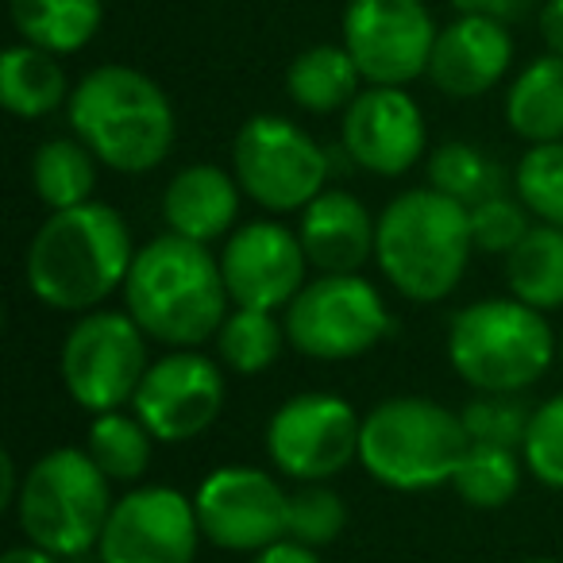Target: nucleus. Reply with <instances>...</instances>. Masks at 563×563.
I'll return each instance as SVG.
<instances>
[{
	"instance_id": "12",
	"label": "nucleus",
	"mask_w": 563,
	"mask_h": 563,
	"mask_svg": "<svg viewBox=\"0 0 563 563\" xmlns=\"http://www.w3.org/2000/svg\"><path fill=\"white\" fill-rule=\"evenodd\" d=\"M440 27L424 0H347L344 47L371 86H409L429 74Z\"/></svg>"
},
{
	"instance_id": "6",
	"label": "nucleus",
	"mask_w": 563,
	"mask_h": 563,
	"mask_svg": "<svg viewBox=\"0 0 563 563\" xmlns=\"http://www.w3.org/2000/svg\"><path fill=\"white\" fill-rule=\"evenodd\" d=\"M555 336L544 313L517 298L475 301L448 329L452 371L483 394H521L552 367Z\"/></svg>"
},
{
	"instance_id": "39",
	"label": "nucleus",
	"mask_w": 563,
	"mask_h": 563,
	"mask_svg": "<svg viewBox=\"0 0 563 563\" xmlns=\"http://www.w3.org/2000/svg\"><path fill=\"white\" fill-rule=\"evenodd\" d=\"M16 498H20L16 460H12V452H4V455H0V506H12V509H16Z\"/></svg>"
},
{
	"instance_id": "30",
	"label": "nucleus",
	"mask_w": 563,
	"mask_h": 563,
	"mask_svg": "<svg viewBox=\"0 0 563 563\" xmlns=\"http://www.w3.org/2000/svg\"><path fill=\"white\" fill-rule=\"evenodd\" d=\"M455 494L475 509H501L521 490V460L514 448L471 444L452 478Z\"/></svg>"
},
{
	"instance_id": "28",
	"label": "nucleus",
	"mask_w": 563,
	"mask_h": 563,
	"mask_svg": "<svg viewBox=\"0 0 563 563\" xmlns=\"http://www.w3.org/2000/svg\"><path fill=\"white\" fill-rule=\"evenodd\" d=\"M429 186L455 197L460 205H478L494 194H506V170L475 143H440L429 155Z\"/></svg>"
},
{
	"instance_id": "29",
	"label": "nucleus",
	"mask_w": 563,
	"mask_h": 563,
	"mask_svg": "<svg viewBox=\"0 0 563 563\" xmlns=\"http://www.w3.org/2000/svg\"><path fill=\"white\" fill-rule=\"evenodd\" d=\"M286 344V324L266 309H240L224 317L217 332V352L235 375H263Z\"/></svg>"
},
{
	"instance_id": "37",
	"label": "nucleus",
	"mask_w": 563,
	"mask_h": 563,
	"mask_svg": "<svg viewBox=\"0 0 563 563\" xmlns=\"http://www.w3.org/2000/svg\"><path fill=\"white\" fill-rule=\"evenodd\" d=\"M251 563H321V560H317V548H309V544H298V540H274L271 548L255 552Z\"/></svg>"
},
{
	"instance_id": "33",
	"label": "nucleus",
	"mask_w": 563,
	"mask_h": 563,
	"mask_svg": "<svg viewBox=\"0 0 563 563\" xmlns=\"http://www.w3.org/2000/svg\"><path fill=\"white\" fill-rule=\"evenodd\" d=\"M344 498L336 490H329V486L306 483L298 494H290V506H286V537L290 540L309 548H324L344 532Z\"/></svg>"
},
{
	"instance_id": "40",
	"label": "nucleus",
	"mask_w": 563,
	"mask_h": 563,
	"mask_svg": "<svg viewBox=\"0 0 563 563\" xmlns=\"http://www.w3.org/2000/svg\"><path fill=\"white\" fill-rule=\"evenodd\" d=\"M0 563H58V555L43 552L40 544H20V548H9V552L0 555Z\"/></svg>"
},
{
	"instance_id": "15",
	"label": "nucleus",
	"mask_w": 563,
	"mask_h": 563,
	"mask_svg": "<svg viewBox=\"0 0 563 563\" xmlns=\"http://www.w3.org/2000/svg\"><path fill=\"white\" fill-rule=\"evenodd\" d=\"M132 406L158 444H181L217 424L224 409V375L217 360L178 347L151 363Z\"/></svg>"
},
{
	"instance_id": "19",
	"label": "nucleus",
	"mask_w": 563,
	"mask_h": 563,
	"mask_svg": "<svg viewBox=\"0 0 563 563\" xmlns=\"http://www.w3.org/2000/svg\"><path fill=\"white\" fill-rule=\"evenodd\" d=\"M301 247L309 266L321 274H360V266L375 255L378 220L347 189H324L301 209Z\"/></svg>"
},
{
	"instance_id": "14",
	"label": "nucleus",
	"mask_w": 563,
	"mask_h": 563,
	"mask_svg": "<svg viewBox=\"0 0 563 563\" xmlns=\"http://www.w3.org/2000/svg\"><path fill=\"white\" fill-rule=\"evenodd\" d=\"M201 537L224 552H263L286 537L290 494L258 467H217L194 494Z\"/></svg>"
},
{
	"instance_id": "10",
	"label": "nucleus",
	"mask_w": 563,
	"mask_h": 563,
	"mask_svg": "<svg viewBox=\"0 0 563 563\" xmlns=\"http://www.w3.org/2000/svg\"><path fill=\"white\" fill-rule=\"evenodd\" d=\"M63 383L89 413H112L135 398L147 375V332L132 313H86L63 344Z\"/></svg>"
},
{
	"instance_id": "24",
	"label": "nucleus",
	"mask_w": 563,
	"mask_h": 563,
	"mask_svg": "<svg viewBox=\"0 0 563 563\" xmlns=\"http://www.w3.org/2000/svg\"><path fill=\"white\" fill-rule=\"evenodd\" d=\"M20 40L51 55H74L101 32V0H9Z\"/></svg>"
},
{
	"instance_id": "20",
	"label": "nucleus",
	"mask_w": 563,
	"mask_h": 563,
	"mask_svg": "<svg viewBox=\"0 0 563 563\" xmlns=\"http://www.w3.org/2000/svg\"><path fill=\"white\" fill-rule=\"evenodd\" d=\"M240 181L212 163H194L170 178L163 194V220L174 235L212 243L232 235L240 217Z\"/></svg>"
},
{
	"instance_id": "8",
	"label": "nucleus",
	"mask_w": 563,
	"mask_h": 563,
	"mask_svg": "<svg viewBox=\"0 0 563 563\" xmlns=\"http://www.w3.org/2000/svg\"><path fill=\"white\" fill-rule=\"evenodd\" d=\"M232 166L240 189L266 212H301L324 194L332 174L329 151L294 120L251 117L235 132Z\"/></svg>"
},
{
	"instance_id": "34",
	"label": "nucleus",
	"mask_w": 563,
	"mask_h": 563,
	"mask_svg": "<svg viewBox=\"0 0 563 563\" xmlns=\"http://www.w3.org/2000/svg\"><path fill=\"white\" fill-rule=\"evenodd\" d=\"M521 452L525 467L537 483L563 490V394L532 409V424Z\"/></svg>"
},
{
	"instance_id": "42",
	"label": "nucleus",
	"mask_w": 563,
	"mask_h": 563,
	"mask_svg": "<svg viewBox=\"0 0 563 563\" xmlns=\"http://www.w3.org/2000/svg\"><path fill=\"white\" fill-rule=\"evenodd\" d=\"M560 355H563V340H560Z\"/></svg>"
},
{
	"instance_id": "5",
	"label": "nucleus",
	"mask_w": 563,
	"mask_h": 563,
	"mask_svg": "<svg viewBox=\"0 0 563 563\" xmlns=\"http://www.w3.org/2000/svg\"><path fill=\"white\" fill-rule=\"evenodd\" d=\"M467 448L463 417L432 398H386L363 417L360 463L401 494L452 483Z\"/></svg>"
},
{
	"instance_id": "11",
	"label": "nucleus",
	"mask_w": 563,
	"mask_h": 563,
	"mask_svg": "<svg viewBox=\"0 0 563 563\" xmlns=\"http://www.w3.org/2000/svg\"><path fill=\"white\" fill-rule=\"evenodd\" d=\"M363 421L336 394H298L282 401L266 424V455L282 475L324 483L360 460Z\"/></svg>"
},
{
	"instance_id": "3",
	"label": "nucleus",
	"mask_w": 563,
	"mask_h": 563,
	"mask_svg": "<svg viewBox=\"0 0 563 563\" xmlns=\"http://www.w3.org/2000/svg\"><path fill=\"white\" fill-rule=\"evenodd\" d=\"M70 128L101 166L147 174L170 155L178 120L155 78L132 66H97L70 93Z\"/></svg>"
},
{
	"instance_id": "9",
	"label": "nucleus",
	"mask_w": 563,
	"mask_h": 563,
	"mask_svg": "<svg viewBox=\"0 0 563 563\" xmlns=\"http://www.w3.org/2000/svg\"><path fill=\"white\" fill-rule=\"evenodd\" d=\"M282 324L301 355L340 363L367 355L390 332V309L360 274H321L286 306Z\"/></svg>"
},
{
	"instance_id": "17",
	"label": "nucleus",
	"mask_w": 563,
	"mask_h": 563,
	"mask_svg": "<svg viewBox=\"0 0 563 563\" xmlns=\"http://www.w3.org/2000/svg\"><path fill=\"white\" fill-rule=\"evenodd\" d=\"M344 155L355 166L398 178L409 166L421 163L429 147L424 117L417 101L401 86H371L344 109Z\"/></svg>"
},
{
	"instance_id": "4",
	"label": "nucleus",
	"mask_w": 563,
	"mask_h": 563,
	"mask_svg": "<svg viewBox=\"0 0 563 563\" xmlns=\"http://www.w3.org/2000/svg\"><path fill=\"white\" fill-rule=\"evenodd\" d=\"M471 212L440 189H409L378 217L375 258L386 282L409 301H444L471 258Z\"/></svg>"
},
{
	"instance_id": "7",
	"label": "nucleus",
	"mask_w": 563,
	"mask_h": 563,
	"mask_svg": "<svg viewBox=\"0 0 563 563\" xmlns=\"http://www.w3.org/2000/svg\"><path fill=\"white\" fill-rule=\"evenodd\" d=\"M112 478L86 448H55L20 478L16 517L32 544L58 560L86 555L101 544L112 514Z\"/></svg>"
},
{
	"instance_id": "26",
	"label": "nucleus",
	"mask_w": 563,
	"mask_h": 563,
	"mask_svg": "<svg viewBox=\"0 0 563 563\" xmlns=\"http://www.w3.org/2000/svg\"><path fill=\"white\" fill-rule=\"evenodd\" d=\"M97 163L101 158L78 140V135H63V140H47L32 158V186L40 201L51 212L74 209V205L93 201L97 189Z\"/></svg>"
},
{
	"instance_id": "18",
	"label": "nucleus",
	"mask_w": 563,
	"mask_h": 563,
	"mask_svg": "<svg viewBox=\"0 0 563 563\" xmlns=\"http://www.w3.org/2000/svg\"><path fill=\"white\" fill-rule=\"evenodd\" d=\"M509 63H514V40L506 24L486 16H455L437 35L429 78L444 97L467 101L490 93L506 78Z\"/></svg>"
},
{
	"instance_id": "21",
	"label": "nucleus",
	"mask_w": 563,
	"mask_h": 563,
	"mask_svg": "<svg viewBox=\"0 0 563 563\" xmlns=\"http://www.w3.org/2000/svg\"><path fill=\"white\" fill-rule=\"evenodd\" d=\"M70 81L58 55L16 43L0 55V104L20 120H43L70 104Z\"/></svg>"
},
{
	"instance_id": "1",
	"label": "nucleus",
	"mask_w": 563,
	"mask_h": 563,
	"mask_svg": "<svg viewBox=\"0 0 563 563\" xmlns=\"http://www.w3.org/2000/svg\"><path fill=\"white\" fill-rule=\"evenodd\" d=\"M132 232L112 205L86 201L58 209L43 220L27 247V286L47 309L89 313L112 290H120L132 271Z\"/></svg>"
},
{
	"instance_id": "31",
	"label": "nucleus",
	"mask_w": 563,
	"mask_h": 563,
	"mask_svg": "<svg viewBox=\"0 0 563 563\" xmlns=\"http://www.w3.org/2000/svg\"><path fill=\"white\" fill-rule=\"evenodd\" d=\"M514 186L521 205L540 224L563 228V140L532 143L514 170Z\"/></svg>"
},
{
	"instance_id": "36",
	"label": "nucleus",
	"mask_w": 563,
	"mask_h": 563,
	"mask_svg": "<svg viewBox=\"0 0 563 563\" xmlns=\"http://www.w3.org/2000/svg\"><path fill=\"white\" fill-rule=\"evenodd\" d=\"M460 16H486L498 20V24H514L529 12L532 0H448Z\"/></svg>"
},
{
	"instance_id": "38",
	"label": "nucleus",
	"mask_w": 563,
	"mask_h": 563,
	"mask_svg": "<svg viewBox=\"0 0 563 563\" xmlns=\"http://www.w3.org/2000/svg\"><path fill=\"white\" fill-rule=\"evenodd\" d=\"M540 35L548 43V55L563 58V0H544V9H540Z\"/></svg>"
},
{
	"instance_id": "35",
	"label": "nucleus",
	"mask_w": 563,
	"mask_h": 563,
	"mask_svg": "<svg viewBox=\"0 0 563 563\" xmlns=\"http://www.w3.org/2000/svg\"><path fill=\"white\" fill-rule=\"evenodd\" d=\"M471 243L486 255H509L517 243L529 232V209L521 205V197L494 194L486 201L471 205Z\"/></svg>"
},
{
	"instance_id": "27",
	"label": "nucleus",
	"mask_w": 563,
	"mask_h": 563,
	"mask_svg": "<svg viewBox=\"0 0 563 563\" xmlns=\"http://www.w3.org/2000/svg\"><path fill=\"white\" fill-rule=\"evenodd\" d=\"M151 429L140 417H128L120 409L112 413H97L89 424L86 452L97 460V467L112 478V483H140L151 467Z\"/></svg>"
},
{
	"instance_id": "16",
	"label": "nucleus",
	"mask_w": 563,
	"mask_h": 563,
	"mask_svg": "<svg viewBox=\"0 0 563 563\" xmlns=\"http://www.w3.org/2000/svg\"><path fill=\"white\" fill-rule=\"evenodd\" d=\"M309 255L301 235L274 220H251L228 235L220 251L228 298L240 309H266L278 313L306 290Z\"/></svg>"
},
{
	"instance_id": "25",
	"label": "nucleus",
	"mask_w": 563,
	"mask_h": 563,
	"mask_svg": "<svg viewBox=\"0 0 563 563\" xmlns=\"http://www.w3.org/2000/svg\"><path fill=\"white\" fill-rule=\"evenodd\" d=\"M506 282L517 301L540 309H563V228L532 224L506 255Z\"/></svg>"
},
{
	"instance_id": "23",
	"label": "nucleus",
	"mask_w": 563,
	"mask_h": 563,
	"mask_svg": "<svg viewBox=\"0 0 563 563\" xmlns=\"http://www.w3.org/2000/svg\"><path fill=\"white\" fill-rule=\"evenodd\" d=\"M506 124L525 143L563 140V58L544 55L514 78L506 93Z\"/></svg>"
},
{
	"instance_id": "32",
	"label": "nucleus",
	"mask_w": 563,
	"mask_h": 563,
	"mask_svg": "<svg viewBox=\"0 0 563 563\" xmlns=\"http://www.w3.org/2000/svg\"><path fill=\"white\" fill-rule=\"evenodd\" d=\"M463 429H467L471 444H490V448H525L532 424V409L525 406L517 394H483V398L463 406Z\"/></svg>"
},
{
	"instance_id": "2",
	"label": "nucleus",
	"mask_w": 563,
	"mask_h": 563,
	"mask_svg": "<svg viewBox=\"0 0 563 563\" xmlns=\"http://www.w3.org/2000/svg\"><path fill=\"white\" fill-rule=\"evenodd\" d=\"M228 286L209 243L186 235H155L132 258L124 306L158 344L197 347L220 332L228 317Z\"/></svg>"
},
{
	"instance_id": "41",
	"label": "nucleus",
	"mask_w": 563,
	"mask_h": 563,
	"mask_svg": "<svg viewBox=\"0 0 563 563\" xmlns=\"http://www.w3.org/2000/svg\"><path fill=\"white\" fill-rule=\"evenodd\" d=\"M521 563H560V560H521Z\"/></svg>"
},
{
	"instance_id": "22",
	"label": "nucleus",
	"mask_w": 563,
	"mask_h": 563,
	"mask_svg": "<svg viewBox=\"0 0 563 563\" xmlns=\"http://www.w3.org/2000/svg\"><path fill=\"white\" fill-rule=\"evenodd\" d=\"M363 74L355 58L347 55L344 43H317V47L301 51L286 70V93L298 109L329 117L340 112L363 93L360 89Z\"/></svg>"
},
{
	"instance_id": "13",
	"label": "nucleus",
	"mask_w": 563,
	"mask_h": 563,
	"mask_svg": "<svg viewBox=\"0 0 563 563\" xmlns=\"http://www.w3.org/2000/svg\"><path fill=\"white\" fill-rule=\"evenodd\" d=\"M201 521L174 486H140L112 501L97 555L101 563H194Z\"/></svg>"
}]
</instances>
